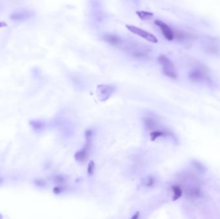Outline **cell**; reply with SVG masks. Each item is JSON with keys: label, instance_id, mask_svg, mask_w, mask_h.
Returning a JSON list of instances; mask_svg holds the SVG:
<instances>
[{"label": "cell", "instance_id": "cell-1", "mask_svg": "<svg viewBox=\"0 0 220 219\" xmlns=\"http://www.w3.org/2000/svg\"><path fill=\"white\" fill-rule=\"evenodd\" d=\"M158 61L162 66V71L164 75L173 79L177 78L178 75H177L175 67L172 61L167 57L164 55H160L158 58Z\"/></svg>", "mask_w": 220, "mask_h": 219}, {"label": "cell", "instance_id": "cell-2", "mask_svg": "<svg viewBox=\"0 0 220 219\" xmlns=\"http://www.w3.org/2000/svg\"><path fill=\"white\" fill-rule=\"evenodd\" d=\"M126 27L129 32H131V33H133L136 35L140 36V37L144 39L146 41L151 42H152V43H157V42H158V39L155 35L152 34V33H151L150 32L146 31V30L140 28H139V27L135 26L134 25H126Z\"/></svg>", "mask_w": 220, "mask_h": 219}, {"label": "cell", "instance_id": "cell-3", "mask_svg": "<svg viewBox=\"0 0 220 219\" xmlns=\"http://www.w3.org/2000/svg\"><path fill=\"white\" fill-rule=\"evenodd\" d=\"M34 13L32 11L27 9H21L12 13L10 16V19L16 22H23L27 21L33 16Z\"/></svg>", "mask_w": 220, "mask_h": 219}, {"label": "cell", "instance_id": "cell-4", "mask_svg": "<svg viewBox=\"0 0 220 219\" xmlns=\"http://www.w3.org/2000/svg\"><path fill=\"white\" fill-rule=\"evenodd\" d=\"M91 139H86V145L84 148L75 153L74 157L75 160L80 163H83L87 160L89 156V150L91 147Z\"/></svg>", "mask_w": 220, "mask_h": 219}, {"label": "cell", "instance_id": "cell-5", "mask_svg": "<svg viewBox=\"0 0 220 219\" xmlns=\"http://www.w3.org/2000/svg\"><path fill=\"white\" fill-rule=\"evenodd\" d=\"M155 24L160 28L165 38L169 41L174 40L175 39L174 30L171 29L169 25L161 20H156L155 21Z\"/></svg>", "mask_w": 220, "mask_h": 219}, {"label": "cell", "instance_id": "cell-6", "mask_svg": "<svg viewBox=\"0 0 220 219\" xmlns=\"http://www.w3.org/2000/svg\"><path fill=\"white\" fill-rule=\"evenodd\" d=\"M115 91V87L110 85H99L97 86V93L101 100H106L111 96Z\"/></svg>", "mask_w": 220, "mask_h": 219}, {"label": "cell", "instance_id": "cell-7", "mask_svg": "<svg viewBox=\"0 0 220 219\" xmlns=\"http://www.w3.org/2000/svg\"><path fill=\"white\" fill-rule=\"evenodd\" d=\"M189 78L194 82H200L207 78V73L202 69H195L189 73Z\"/></svg>", "mask_w": 220, "mask_h": 219}, {"label": "cell", "instance_id": "cell-8", "mask_svg": "<svg viewBox=\"0 0 220 219\" xmlns=\"http://www.w3.org/2000/svg\"><path fill=\"white\" fill-rule=\"evenodd\" d=\"M104 40L108 44L113 46H117L122 42V38L120 35L113 33H106L104 35Z\"/></svg>", "mask_w": 220, "mask_h": 219}, {"label": "cell", "instance_id": "cell-9", "mask_svg": "<svg viewBox=\"0 0 220 219\" xmlns=\"http://www.w3.org/2000/svg\"><path fill=\"white\" fill-rule=\"evenodd\" d=\"M171 190H172L173 192V201H175V200L179 199L182 196L183 190L180 185H173L171 187Z\"/></svg>", "mask_w": 220, "mask_h": 219}, {"label": "cell", "instance_id": "cell-10", "mask_svg": "<svg viewBox=\"0 0 220 219\" xmlns=\"http://www.w3.org/2000/svg\"><path fill=\"white\" fill-rule=\"evenodd\" d=\"M136 14L138 16V17L140 19L143 20V21L150 19L151 18H152L154 16L153 13L150 12H148V11H144V10L136 11Z\"/></svg>", "mask_w": 220, "mask_h": 219}, {"label": "cell", "instance_id": "cell-11", "mask_svg": "<svg viewBox=\"0 0 220 219\" xmlns=\"http://www.w3.org/2000/svg\"><path fill=\"white\" fill-rule=\"evenodd\" d=\"M169 135V133L168 132L163 131V130H155L150 133L151 139L152 141H155L158 138L160 137H164Z\"/></svg>", "mask_w": 220, "mask_h": 219}, {"label": "cell", "instance_id": "cell-12", "mask_svg": "<svg viewBox=\"0 0 220 219\" xmlns=\"http://www.w3.org/2000/svg\"><path fill=\"white\" fill-rule=\"evenodd\" d=\"M143 122L145 123L146 127L149 130H153L157 127V122L151 118H145L143 119Z\"/></svg>", "mask_w": 220, "mask_h": 219}, {"label": "cell", "instance_id": "cell-13", "mask_svg": "<svg viewBox=\"0 0 220 219\" xmlns=\"http://www.w3.org/2000/svg\"><path fill=\"white\" fill-rule=\"evenodd\" d=\"M133 56L134 57V58L139 59H143L146 58L147 55H146V53L143 52V51H134V52H133Z\"/></svg>", "mask_w": 220, "mask_h": 219}, {"label": "cell", "instance_id": "cell-14", "mask_svg": "<svg viewBox=\"0 0 220 219\" xmlns=\"http://www.w3.org/2000/svg\"><path fill=\"white\" fill-rule=\"evenodd\" d=\"M95 163L93 161H90L89 163L88 164V174L89 175H91L94 172L95 170Z\"/></svg>", "mask_w": 220, "mask_h": 219}, {"label": "cell", "instance_id": "cell-15", "mask_svg": "<svg viewBox=\"0 0 220 219\" xmlns=\"http://www.w3.org/2000/svg\"><path fill=\"white\" fill-rule=\"evenodd\" d=\"M155 184V179L151 177V176H149L148 178H147V180L146 182V185L148 187H151L152 185Z\"/></svg>", "mask_w": 220, "mask_h": 219}, {"label": "cell", "instance_id": "cell-16", "mask_svg": "<svg viewBox=\"0 0 220 219\" xmlns=\"http://www.w3.org/2000/svg\"><path fill=\"white\" fill-rule=\"evenodd\" d=\"M219 51V49L215 46H208L206 48V51L209 53H216Z\"/></svg>", "mask_w": 220, "mask_h": 219}, {"label": "cell", "instance_id": "cell-17", "mask_svg": "<svg viewBox=\"0 0 220 219\" xmlns=\"http://www.w3.org/2000/svg\"><path fill=\"white\" fill-rule=\"evenodd\" d=\"M64 190V188L63 187L61 186H58L57 187H55L54 188V192L56 193V194H59L61 193L62 191Z\"/></svg>", "mask_w": 220, "mask_h": 219}, {"label": "cell", "instance_id": "cell-18", "mask_svg": "<svg viewBox=\"0 0 220 219\" xmlns=\"http://www.w3.org/2000/svg\"><path fill=\"white\" fill-rule=\"evenodd\" d=\"M56 179L57 180V182H59V183H62L64 181H65V178L62 176H57V177H56Z\"/></svg>", "mask_w": 220, "mask_h": 219}, {"label": "cell", "instance_id": "cell-19", "mask_svg": "<svg viewBox=\"0 0 220 219\" xmlns=\"http://www.w3.org/2000/svg\"><path fill=\"white\" fill-rule=\"evenodd\" d=\"M139 212H136V213L134 215V216H133L132 218H133V219H134V218H137L139 217Z\"/></svg>", "mask_w": 220, "mask_h": 219}, {"label": "cell", "instance_id": "cell-20", "mask_svg": "<svg viewBox=\"0 0 220 219\" xmlns=\"http://www.w3.org/2000/svg\"><path fill=\"white\" fill-rule=\"evenodd\" d=\"M5 26H7V25L5 23H3V22H0V27H3Z\"/></svg>", "mask_w": 220, "mask_h": 219}]
</instances>
